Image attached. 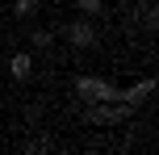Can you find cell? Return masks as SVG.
<instances>
[{
	"instance_id": "3957f363",
	"label": "cell",
	"mask_w": 159,
	"mask_h": 155,
	"mask_svg": "<svg viewBox=\"0 0 159 155\" xmlns=\"http://www.w3.org/2000/svg\"><path fill=\"white\" fill-rule=\"evenodd\" d=\"M63 38L71 42V46H80V50H88V46H96V30L80 17V21H67L63 25Z\"/></svg>"
},
{
	"instance_id": "277c9868",
	"label": "cell",
	"mask_w": 159,
	"mask_h": 155,
	"mask_svg": "<svg viewBox=\"0 0 159 155\" xmlns=\"http://www.w3.org/2000/svg\"><path fill=\"white\" fill-rule=\"evenodd\" d=\"M155 92V75H147V80H138V84H130V88H117V101H126L130 109L134 105H143L147 97Z\"/></svg>"
},
{
	"instance_id": "52a82bcc",
	"label": "cell",
	"mask_w": 159,
	"mask_h": 155,
	"mask_svg": "<svg viewBox=\"0 0 159 155\" xmlns=\"http://www.w3.org/2000/svg\"><path fill=\"white\" fill-rule=\"evenodd\" d=\"M34 4H38V0H13V13H17V17H30Z\"/></svg>"
},
{
	"instance_id": "7a4b0ae2",
	"label": "cell",
	"mask_w": 159,
	"mask_h": 155,
	"mask_svg": "<svg viewBox=\"0 0 159 155\" xmlns=\"http://www.w3.org/2000/svg\"><path fill=\"white\" fill-rule=\"evenodd\" d=\"M92 122H101V126H113V122H121V117H130V105L126 101H92Z\"/></svg>"
},
{
	"instance_id": "9c48e42d",
	"label": "cell",
	"mask_w": 159,
	"mask_h": 155,
	"mask_svg": "<svg viewBox=\"0 0 159 155\" xmlns=\"http://www.w3.org/2000/svg\"><path fill=\"white\" fill-rule=\"evenodd\" d=\"M30 151H50V139H30Z\"/></svg>"
},
{
	"instance_id": "8992f818",
	"label": "cell",
	"mask_w": 159,
	"mask_h": 155,
	"mask_svg": "<svg viewBox=\"0 0 159 155\" xmlns=\"http://www.w3.org/2000/svg\"><path fill=\"white\" fill-rule=\"evenodd\" d=\"M50 42H55V34H50V30H34V46H38V50H46Z\"/></svg>"
},
{
	"instance_id": "ba28073f",
	"label": "cell",
	"mask_w": 159,
	"mask_h": 155,
	"mask_svg": "<svg viewBox=\"0 0 159 155\" xmlns=\"http://www.w3.org/2000/svg\"><path fill=\"white\" fill-rule=\"evenodd\" d=\"M75 4H80V13H101L105 0H75Z\"/></svg>"
},
{
	"instance_id": "5b68a950",
	"label": "cell",
	"mask_w": 159,
	"mask_h": 155,
	"mask_svg": "<svg viewBox=\"0 0 159 155\" xmlns=\"http://www.w3.org/2000/svg\"><path fill=\"white\" fill-rule=\"evenodd\" d=\"M8 71H13V80H30V71H34V55H13L8 59Z\"/></svg>"
},
{
	"instance_id": "6da1fadb",
	"label": "cell",
	"mask_w": 159,
	"mask_h": 155,
	"mask_svg": "<svg viewBox=\"0 0 159 155\" xmlns=\"http://www.w3.org/2000/svg\"><path fill=\"white\" fill-rule=\"evenodd\" d=\"M71 88H75L84 101H117V84L101 80V75H75Z\"/></svg>"
}]
</instances>
